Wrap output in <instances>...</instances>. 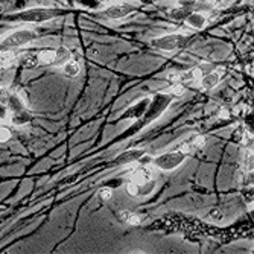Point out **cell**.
I'll return each instance as SVG.
<instances>
[{
  "label": "cell",
  "instance_id": "cell-1",
  "mask_svg": "<svg viewBox=\"0 0 254 254\" xmlns=\"http://www.w3.org/2000/svg\"><path fill=\"white\" fill-rule=\"evenodd\" d=\"M66 12L56 8H29L25 11H18L14 14H8L6 18L9 22H23V23H46L51 20L64 15Z\"/></svg>",
  "mask_w": 254,
  "mask_h": 254
},
{
  "label": "cell",
  "instance_id": "cell-2",
  "mask_svg": "<svg viewBox=\"0 0 254 254\" xmlns=\"http://www.w3.org/2000/svg\"><path fill=\"white\" fill-rule=\"evenodd\" d=\"M172 96L169 95L167 92L166 93H158V95H155V98L154 99H151V102H150V105H148V108H146V111L143 113V116L140 117V122L137 123V125H134L133 126V131H130V133H126L125 136H128V134H133V133H137L142 126H145V125H148V123H151V122H154L155 119H158V116L169 107V103L172 102Z\"/></svg>",
  "mask_w": 254,
  "mask_h": 254
},
{
  "label": "cell",
  "instance_id": "cell-3",
  "mask_svg": "<svg viewBox=\"0 0 254 254\" xmlns=\"http://www.w3.org/2000/svg\"><path fill=\"white\" fill-rule=\"evenodd\" d=\"M187 157H189L187 152H184V151H181V150H178V148H177L175 151H169V152L157 155L152 160V164L157 169H160V171L169 172V171H174V169H177L178 166H181L186 161Z\"/></svg>",
  "mask_w": 254,
  "mask_h": 254
},
{
  "label": "cell",
  "instance_id": "cell-4",
  "mask_svg": "<svg viewBox=\"0 0 254 254\" xmlns=\"http://www.w3.org/2000/svg\"><path fill=\"white\" fill-rule=\"evenodd\" d=\"M38 38V34L31 29H18L9 35H6L2 41H0V51L2 49H15L22 48L28 43H32Z\"/></svg>",
  "mask_w": 254,
  "mask_h": 254
},
{
  "label": "cell",
  "instance_id": "cell-5",
  "mask_svg": "<svg viewBox=\"0 0 254 254\" xmlns=\"http://www.w3.org/2000/svg\"><path fill=\"white\" fill-rule=\"evenodd\" d=\"M187 38L181 34H167V35H161L157 38L151 40L152 48L163 51V52H174L181 49L186 45Z\"/></svg>",
  "mask_w": 254,
  "mask_h": 254
},
{
  "label": "cell",
  "instance_id": "cell-6",
  "mask_svg": "<svg viewBox=\"0 0 254 254\" xmlns=\"http://www.w3.org/2000/svg\"><path fill=\"white\" fill-rule=\"evenodd\" d=\"M134 11H136V8L131 6L130 3H114V5H110L107 9H105L103 14H105V17H108L111 20H119V18L130 15Z\"/></svg>",
  "mask_w": 254,
  "mask_h": 254
},
{
  "label": "cell",
  "instance_id": "cell-7",
  "mask_svg": "<svg viewBox=\"0 0 254 254\" xmlns=\"http://www.w3.org/2000/svg\"><path fill=\"white\" fill-rule=\"evenodd\" d=\"M145 155V150H128L122 154H119L111 164H117V166H123V164H130L134 161H139V158H142Z\"/></svg>",
  "mask_w": 254,
  "mask_h": 254
},
{
  "label": "cell",
  "instance_id": "cell-8",
  "mask_svg": "<svg viewBox=\"0 0 254 254\" xmlns=\"http://www.w3.org/2000/svg\"><path fill=\"white\" fill-rule=\"evenodd\" d=\"M205 145V137L201 136V134H194V136H190L189 139H186L180 146H178V150L190 154V152H194L197 150H200V148H203Z\"/></svg>",
  "mask_w": 254,
  "mask_h": 254
},
{
  "label": "cell",
  "instance_id": "cell-9",
  "mask_svg": "<svg viewBox=\"0 0 254 254\" xmlns=\"http://www.w3.org/2000/svg\"><path fill=\"white\" fill-rule=\"evenodd\" d=\"M150 102H151L150 98H145V99L139 101L137 103L131 105V107L122 114V119H140V117L143 116V113L146 111V108H148V105H150Z\"/></svg>",
  "mask_w": 254,
  "mask_h": 254
},
{
  "label": "cell",
  "instance_id": "cell-10",
  "mask_svg": "<svg viewBox=\"0 0 254 254\" xmlns=\"http://www.w3.org/2000/svg\"><path fill=\"white\" fill-rule=\"evenodd\" d=\"M155 174H154V169L148 167L146 164H140L139 167H136L134 171L131 172V180L136 181L137 184L146 183V181H151L154 180Z\"/></svg>",
  "mask_w": 254,
  "mask_h": 254
},
{
  "label": "cell",
  "instance_id": "cell-11",
  "mask_svg": "<svg viewBox=\"0 0 254 254\" xmlns=\"http://www.w3.org/2000/svg\"><path fill=\"white\" fill-rule=\"evenodd\" d=\"M15 61H17V64L23 69H35L40 66L38 53H34V52H26L22 55H17Z\"/></svg>",
  "mask_w": 254,
  "mask_h": 254
},
{
  "label": "cell",
  "instance_id": "cell-12",
  "mask_svg": "<svg viewBox=\"0 0 254 254\" xmlns=\"http://www.w3.org/2000/svg\"><path fill=\"white\" fill-rule=\"evenodd\" d=\"M9 119H11V123L15 125V126H23L29 122H32L34 116L32 113L25 108V110H20V111H15V113H9Z\"/></svg>",
  "mask_w": 254,
  "mask_h": 254
},
{
  "label": "cell",
  "instance_id": "cell-13",
  "mask_svg": "<svg viewBox=\"0 0 254 254\" xmlns=\"http://www.w3.org/2000/svg\"><path fill=\"white\" fill-rule=\"evenodd\" d=\"M200 79H201V87H203L204 90H211V89H215V87L218 86V84H219L221 75H219L218 72H215V70H211V72L203 75Z\"/></svg>",
  "mask_w": 254,
  "mask_h": 254
},
{
  "label": "cell",
  "instance_id": "cell-14",
  "mask_svg": "<svg viewBox=\"0 0 254 254\" xmlns=\"http://www.w3.org/2000/svg\"><path fill=\"white\" fill-rule=\"evenodd\" d=\"M5 102H6V107H8L9 113H15V111L28 108L25 105V102H23V99L20 98L18 95H15V93H8Z\"/></svg>",
  "mask_w": 254,
  "mask_h": 254
},
{
  "label": "cell",
  "instance_id": "cell-15",
  "mask_svg": "<svg viewBox=\"0 0 254 254\" xmlns=\"http://www.w3.org/2000/svg\"><path fill=\"white\" fill-rule=\"evenodd\" d=\"M183 6H177L169 11V17L172 20H184L190 12H192V5L194 2H181Z\"/></svg>",
  "mask_w": 254,
  "mask_h": 254
},
{
  "label": "cell",
  "instance_id": "cell-16",
  "mask_svg": "<svg viewBox=\"0 0 254 254\" xmlns=\"http://www.w3.org/2000/svg\"><path fill=\"white\" fill-rule=\"evenodd\" d=\"M184 20L187 22V25L194 29H203L205 26V22H207L205 15H203L201 12H190Z\"/></svg>",
  "mask_w": 254,
  "mask_h": 254
},
{
  "label": "cell",
  "instance_id": "cell-17",
  "mask_svg": "<svg viewBox=\"0 0 254 254\" xmlns=\"http://www.w3.org/2000/svg\"><path fill=\"white\" fill-rule=\"evenodd\" d=\"M15 58H17V53L12 52L11 49H2V51H0V70L8 69L15 61Z\"/></svg>",
  "mask_w": 254,
  "mask_h": 254
},
{
  "label": "cell",
  "instance_id": "cell-18",
  "mask_svg": "<svg viewBox=\"0 0 254 254\" xmlns=\"http://www.w3.org/2000/svg\"><path fill=\"white\" fill-rule=\"evenodd\" d=\"M79 72H81V66H79V62L76 61V59H69L66 64H62V73H64L66 76H69V78H75V76H78L79 75Z\"/></svg>",
  "mask_w": 254,
  "mask_h": 254
},
{
  "label": "cell",
  "instance_id": "cell-19",
  "mask_svg": "<svg viewBox=\"0 0 254 254\" xmlns=\"http://www.w3.org/2000/svg\"><path fill=\"white\" fill-rule=\"evenodd\" d=\"M72 58L70 55V51L64 46H59L56 51H55V61H53V66H62L66 64V62Z\"/></svg>",
  "mask_w": 254,
  "mask_h": 254
},
{
  "label": "cell",
  "instance_id": "cell-20",
  "mask_svg": "<svg viewBox=\"0 0 254 254\" xmlns=\"http://www.w3.org/2000/svg\"><path fill=\"white\" fill-rule=\"evenodd\" d=\"M40 66H53L55 61V51L53 49H45L38 53Z\"/></svg>",
  "mask_w": 254,
  "mask_h": 254
},
{
  "label": "cell",
  "instance_id": "cell-21",
  "mask_svg": "<svg viewBox=\"0 0 254 254\" xmlns=\"http://www.w3.org/2000/svg\"><path fill=\"white\" fill-rule=\"evenodd\" d=\"M119 218H120V221H122V222L128 224V225H139V224H140V218H139V215L131 213V211H128V210L120 211Z\"/></svg>",
  "mask_w": 254,
  "mask_h": 254
},
{
  "label": "cell",
  "instance_id": "cell-22",
  "mask_svg": "<svg viewBox=\"0 0 254 254\" xmlns=\"http://www.w3.org/2000/svg\"><path fill=\"white\" fill-rule=\"evenodd\" d=\"M184 87H183V84H172V87L171 90H169L167 93L171 95L172 98H181L184 95Z\"/></svg>",
  "mask_w": 254,
  "mask_h": 254
},
{
  "label": "cell",
  "instance_id": "cell-23",
  "mask_svg": "<svg viewBox=\"0 0 254 254\" xmlns=\"http://www.w3.org/2000/svg\"><path fill=\"white\" fill-rule=\"evenodd\" d=\"M126 194L131 197H140V190H139V184L133 180H130V183L126 184Z\"/></svg>",
  "mask_w": 254,
  "mask_h": 254
},
{
  "label": "cell",
  "instance_id": "cell-24",
  "mask_svg": "<svg viewBox=\"0 0 254 254\" xmlns=\"http://www.w3.org/2000/svg\"><path fill=\"white\" fill-rule=\"evenodd\" d=\"M99 198H101L102 201H110V200L113 198V190H111L110 187H102V189L99 190Z\"/></svg>",
  "mask_w": 254,
  "mask_h": 254
},
{
  "label": "cell",
  "instance_id": "cell-25",
  "mask_svg": "<svg viewBox=\"0 0 254 254\" xmlns=\"http://www.w3.org/2000/svg\"><path fill=\"white\" fill-rule=\"evenodd\" d=\"M76 2L84 6V8H89V9H95L99 6V0H76Z\"/></svg>",
  "mask_w": 254,
  "mask_h": 254
},
{
  "label": "cell",
  "instance_id": "cell-26",
  "mask_svg": "<svg viewBox=\"0 0 254 254\" xmlns=\"http://www.w3.org/2000/svg\"><path fill=\"white\" fill-rule=\"evenodd\" d=\"M11 130L8 128V126H0V142L5 143L11 139Z\"/></svg>",
  "mask_w": 254,
  "mask_h": 254
},
{
  "label": "cell",
  "instance_id": "cell-27",
  "mask_svg": "<svg viewBox=\"0 0 254 254\" xmlns=\"http://www.w3.org/2000/svg\"><path fill=\"white\" fill-rule=\"evenodd\" d=\"M210 218H211V219H216V221H221V219H222V211H221L219 208L210 210Z\"/></svg>",
  "mask_w": 254,
  "mask_h": 254
},
{
  "label": "cell",
  "instance_id": "cell-28",
  "mask_svg": "<svg viewBox=\"0 0 254 254\" xmlns=\"http://www.w3.org/2000/svg\"><path fill=\"white\" fill-rule=\"evenodd\" d=\"M218 116H219L221 119H227V117H228V111H227V108H219Z\"/></svg>",
  "mask_w": 254,
  "mask_h": 254
},
{
  "label": "cell",
  "instance_id": "cell-29",
  "mask_svg": "<svg viewBox=\"0 0 254 254\" xmlns=\"http://www.w3.org/2000/svg\"><path fill=\"white\" fill-rule=\"evenodd\" d=\"M89 55H90L92 58H95V56H98V51H96V49H90V51H89Z\"/></svg>",
  "mask_w": 254,
  "mask_h": 254
},
{
  "label": "cell",
  "instance_id": "cell-30",
  "mask_svg": "<svg viewBox=\"0 0 254 254\" xmlns=\"http://www.w3.org/2000/svg\"><path fill=\"white\" fill-rule=\"evenodd\" d=\"M67 2H69L70 5H73V2H72V0H67Z\"/></svg>",
  "mask_w": 254,
  "mask_h": 254
},
{
  "label": "cell",
  "instance_id": "cell-31",
  "mask_svg": "<svg viewBox=\"0 0 254 254\" xmlns=\"http://www.w3.org/2000/svg\"><path fill=\"white\" fill-rule=\"evenodd\" d=\"M2 122H3V120H2V117H0V123H2Z\"/></svg>",
  "mask_w": 254,
  "mask_h": 254
}]
</instances>
